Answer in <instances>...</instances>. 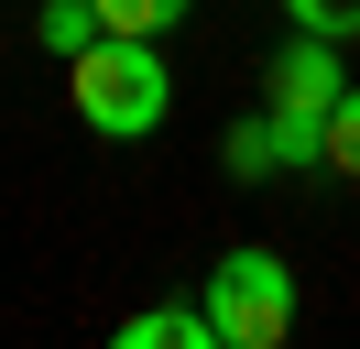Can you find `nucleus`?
Here are the masks:
<instances>
[{"instance_id":"423d86ee","label":"nucleus","mask_w":360,"mask_h":349,"mask_svg":"<svg viewBox=\"0 0 360 349\" xmlns=\"http://www.w3.org/2000/svg\"><path fill=\"white\" fill-rule=\"evenodd\" d=\"M219 164L240 174V186H273V174H284V153H273V109H262V120H229V142H219Z\"/></svg>"},{"instance_id":"0eeeda50","label":"nucleus","mask_w":360,"mask_h":349,"mask_svg":"<svg viewBox=\"0 0 360 349\" xmlns=\"http://www.w3.org/2000/svg\"><path fill=\"white\" fill-rule=\"evenodd\" d=\"M328 174H338V186H360V77L338 87V109H328Z\"/></svg>"},{"instance_id":"39448f33","label":"nucleus","mask_w":360,"mask_h":349,"mask_svg":"<svg viewBox=\"0 0 360 349\" xmlns=\"http://www.w3.org/2000/svg\"><path fill=\"white\" fill-rule=\"evenodd\" d=\"M98 33H110V22H98V0H44V11H33V44H44L55 65H66V55H88Z\"/></svg>"},{"instance_id":"f03ea898","label":"nucleus","mask_w":360,"mask_h":349,"mask_svg":"<svg viewBox=\"0 0 360 349\" xmlns=\"http://www.w3.org/2000/svg\"><path fill=\"white\" fill-rule=\"evenodd\" d=\"M197 305H207V327H219V349H284L295 338V273H284V251H262V240H240V251L207 262Z\"/></svg>"},{"instance_id":"6e6552de","label":"nucleus","mask_w":360,"mask_h":349,"mask_svg":"<svg viewBox=\"0 0 360 349\" xmlns=\"http://www.w3.org/2000/svg\"><path fill=\"white\" fill-rule=\"evenodd\" d=\"M186 11H197V0H98V22H110V33H175Z\"/></svg>"},{"instance_id":"7ed1b4c3","label":"nucleus","mask_w":360,"mask_h":349,"mask_svg":"<svg viewBox=\"0 0 360 349\" xmlns=\"http://www.w3.org/2000/svg\"><path fill=\"white\" fill-rule=\"evenodd\" d=\"M338 87H349L338 44H328V33H284V55H273V77H262L284 174H295V164H328V109H338Z\"/></svg>"},{"instance_id":"20e7f679","label":"nucleus","mask_w":360,"mask_h":349,"mask_svg":"<svg viewBox=\"0 0 360 349\" xmlns=\"http://www.w3.org/2000/svg\"><path fill=\"white\" fill-rule=\"evenodd\" d=\"M120 349H219V327H207L197 295H164V305H131L120 317Z\"/></svg>"},{"instance_id":"1a4fd4ad","label":"nucleus","mask_w":360,"mask_h":349,"mask_svg":"<svg viewBox=\"0 0 360 349\" xmlns=\"http://www.w3.org/2000/svg\"><path fill=\"white\" fill-rule=\"evenodd\" d=\"M295 33H328V44H360V0H284Z\"/></svg>"},{"instance_id":"f257e3e1","label":"nucleus","mask_w":360,"mask_h":349,"mask_svg":"<svg viewBox=\"0 0 360 349\" xmlns=\"http://www.w3.org/2000/svg\"><path fill=\"white\" fill-rule=\"evenodd\" d=\"M66 99L98 142H153L164 109H175V65H164V33H98L88 55H66Z\"/></svg>"}]
</instances>
